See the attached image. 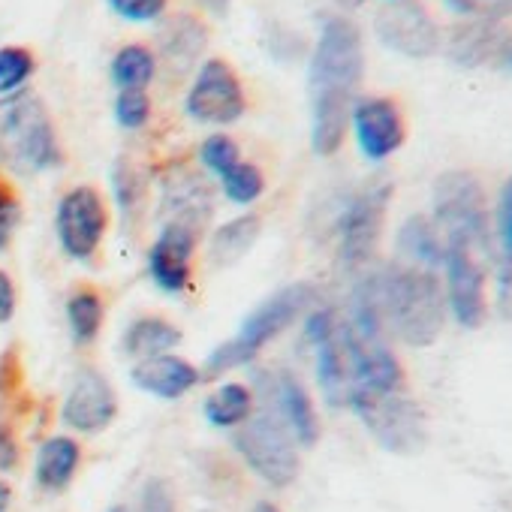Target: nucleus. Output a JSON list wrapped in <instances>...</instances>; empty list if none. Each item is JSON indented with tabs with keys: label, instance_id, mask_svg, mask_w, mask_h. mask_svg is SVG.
I'll return each mask as SVG.
<instances>
[{
	"label": "nucleus",
	"instance_id": "c03bdc74",
	"mask_svg": "<svg viewBox=\"0 0 512 512\" xmlns=\"http://www.w3.org/2000/svg\"><path fill=\"white\" fill-rule=\"evenodd\" d=\"M256 512H278V506H272V503H260V506H256Z\"/></svg>",
	"mask_w": 512,
	"mask_h": 512
},
{
	"label": "nucleus",
	"instance_id": "20e7f679",
	"mask_svg": "<svg viewBox=\"0 0 512 512\" xmlns=\"http://www.w3.org/2000/svg\"><path fill=\"white\" fill-rule=\"evenodd\" d=\"M64 160L46 103L19 91L0 97V163L16 175H40Z\"/></svg>",
	"mask_w": 512,
	"mask_h": 512
},
{
	"label": "nucleus",
	"instance_id": "37998d69",
	"mask_svg": "<svg viewBox=\"0 0 512 512\" xmlns=\"http://www.w3.org/2000/svg\"><path fill=\"white\" fill-rule=\"evenodd\" d=\"M500 64H503L506 70H512V46H509V52L503 55V61H500Z\"/></svg>",
	"mask_w": 512,
	"mask_h": 512
},
{
	"label": "nucleus",
	"instance_id": "dca6fc26",
	"mask_svg": "<svg viewBox=\"0 0 512 512\" xmlns=\"http://www.w3.org/2000/svg\"><path fill=\"white\" fill-rule=\"evenodd\" d=\"M193 250H196V232L178 223H166L157 241L148 247V256H145L148 275L163 293L178 296L187 290Z\"/></svg>",
	"mask_w": 512,
	"mask_h": 512
},
{
	"label": "nucleus",
	"instance_id": "473e14b6",
	"mask_svg": "<svg viewBox=\"0 0 512 512\" xmlns=\"http://www.w3.org/2000/svg\"><path fill=\"white\" fill-rule=\"evenodd\" d=\"M151 118V100L145 91H118L115 97V121L124 130H142Z\"/></svg>",
	"mask_w": 512,
	"mask_h": 512
},
{
	"label": "nucleus",
	"instance_id": "ea45409f",
	"mask_svg": "<svg viewBox=\"0 0 512 512\" xmlns=\"http://www.w3.org/2000/svg\"><path fill=\"white\" fill-rule=\"evenodd\" d=\"M16 284L7 272H0V323H10L16 317Z\"/></svg>",
	"mask_w": 512,
	"mask_h": 512
},
{
	"label": "nucleus",
	"instance_id": "1a4fd4ad",
	"mask_svg": "<svg viewBox=\"0 0 512 512\" xmlns=\"http://www.w3.org/2000/svg\"><path fill=\"white\" fill-rule=\"evenodd\" d=\"M443 293H446V308L449 317L461 329H479L488 320L491 302H488V269L485 260L458 244H446L443 253Z\"/></svg>",
	"mask_w": 512,
	"mask_h": 512
},
{
	"label": "nucleus",
	"instance_id": "6e6552de",
	"mask_svg": "<svg viewBox=\"0 0 512 512\" xmlns=\"http://www.w3.org/2000/svg\"><path fill=\"white\" fill-rule=\"evenodd\" d=\"M238 455L263 482L275 488H287L299 476V455L293 446V434L281 422L275 410H263L238 425L232 437Z\"/></svg>",
	"mask_w": 512,
	"mask_h": 512
},
{
	"label": "nucleus",
	"instance_id": "0eeeda50",
	"mask_svg": "<svg viewBox=\"0 0 512 512\" xmlns=\"http://www.w3.org/2000/svg\"><path fill=\"white\" fill-rule=\"evenodd\" d=\"M389 202V181H371L347 199L338 217V263L347 272H362L365 266H371L383 238Z\"/></svg>",
	"mask_w": 512,
	"mask_h": 512
},
{
	"label": "nucleus",
	"instance_id": "f704fd0d",
	"mask_svg": "<svg viewBox=\"0 0 512 512\" xmlns=\"http://www.w3.org/2000/svg\"><path fill=\"white\" fill-rule=\"evenodd\" d=\"M106 7L130 25H151L166 16L169 0H106Z\"/></svg>",
	"mask_w": 512,
	"mask_h": 512
},
{
	"label": "nucleus",
	"instance_id": "58836bf2",
	"mask_svg": "<svg viewBox=\"0 0 512 512\" xmlns=\"http://www.w3.org/2000/svg\"><path fill=\"white\" fill-rule=\"evenodd\" d=\"M494 281H497V308L503 317L512 320V269L497 266L494 269Z\"/></svg>",
	"mask_w": 512,
	"mask_h": 512
},
{
	"label": "nucleus",
	"instance_id": "79ce46f5",
	"mask_svg": "<svg viewBox=\"0 0 512 512\" xmlns=\"http://www.w3.org/2000/svg\"><path fill=\"white\" fill-rule=\"evenodd\" d=\"M335 4H338L341 10H347V13H353V10H359V7H365V0H335Z\"/></svg>",
	"mask_w": 512,
	"mask_h": 512
},
{
	"label": "nucleus",
	"instance_id": "7c9ffc66",
	"mask_svg": "<svg viewBox=\"0 0 512 512\" xmlns=\"http://www.w3.org/2000/svg\"><path fill=\"white\" fill-rule=\"evenodd\" d=\"M220 187H223V196L235 205H250L263 196L266 190V178L260 172V166H253V163H238L232 166L223 178H220Z\"/></svg>",
	"mask_w": 512,
	"mask_h": 512
},
{
	"label": "nucleus",
	"instance_id": "b1692460",
	"mask_svg": "<svg viewBox=\"0 0 512 512\" xmlns=\"http://www.w3.org/2000/svg\"><path fill=\"white\" fill-rule=\"evenodd\" d=\"M82 464V446L73 437H49L37 452V482L46 491H64Z\"/></svg>",
	"mask_w": 512,
	"mask_h": 512
},
{
	"label": "nucleus",
	"instance_id": "49530a36",
	"mask_svg": "<svg viewBox=\"0 0 512 512\" xmlns=\"http://www.w3.org/2000/svg\"><path fill=\"white\" fill-rule=\"evenodd\" d=\"M383 4H389V0H383Z\"/></svg>",
	"mask_w": 512,
	"mask_h": 512
},
{
	"label": "nucleus",
	"instance_id": "f8f14e48",
	"mask_svg": "<svg viewBox=\"0 0 512 512\" xmlns=\"http://www.w3.org/2000/svg\"><path fill=\"white\" fill-rule=\"evenodd\" d=\"M377 40L401 58H431L443 46V31L437 19L419 0H389L374 16Z\"/></svg>",
	"mask_w": 512,
	"mask_h": 512
},
{
	"label": "nucleus",
	"instance_id": "2f4dec72",
	"mask_svg": "<svg viewBox=\"0 0 512 512\" xmlns=\"http://www.w3.org/2000/svg\"><path fill=\"white\" fill-rule=\"evenodd\" d=\"M199 163H202L211 175L223 178L232 166L241 163V151H238V145H235L232 136H226V133H211V136L199 145Z\"/></svg>",
	"mask_w": 512,
	"mask_h": 512
},
{
	"label": "nucleus",
	"instance_id": "7ed1b4c3",
	"mask_svg": "<svg viewBox=\"0 0 512 512\" xmlns=\"http://www.w3.org/2000/svg\"><path fill=\"white\" fill-rule=\"evenodd\" d=\"M317 302H320V290L314 284H305V281L278 290L260 308L250 311V317L241 323L235 338L223 341L220 347H214L208 353L202 377L217 380L220 374L253 362L278 335H284L302 314L314 311Z\"/></svg>",
	"mask_w": 512,
	"mask_h": 512
},
{
	"label": "nucleus",
	"instance_id": "4c0bfd02",
	"mask_svg": "<svg viewBox=\"0 0 512 512\" xmlns=\"http://www.w3.org/2000/svg\"><path fill=\"white\" fill-rule=\"evenodd\" d=\"M19 458H22V452H19V443L13 437V431L7 425H0V470H4V473L16 470Z\"/></svg>",
	"mask_w": 512,
	"mask_h": 512
},
{
	"label": "nucleus",
	"instance_id": "72a5a7b5",
	"mask_svg": "<svg viewBox=\"0 0 512 512\" xmlns=\"http://www.w3.org/2000/svg\"><path fill=\"white\" fill-rule=\"evenodd\" d=\"M458 19L506 22L512 19V0H443Z\"/></svg>",
	"mask_w": 512,
	"mask_h": 512
},
{
	"label": "nucleus",
	"instance_id": "c85d7f7f",
	"mask_svg": "<svg viewBox=\"0 0 512 512\" xmlns=\"http://www.w3.org/2000/svg\"><path fill=\"white\" fill-rule=\"evenodd\" d=\"M491 232H494V266L512 269V175L500 184L497 202L491 208Z\"/></svg>",
	"mask_w": 512,
	"mask_h": 512
},
{
	"label": "nucleus",
	"instance_id": "a19ab883",
	"mask_svg": "<svg viewBox=\"0 0 512 512\" xmlns=\"http://www.w3.org/2000/svg\"><path fill=\"white\" fill-rule=\"evenodd\" d=\"M10 500H13V491H10V485L4 479H0V512H7Z\"/></svg>",
	"mask_w": 512,
	"mask_h": 512
},
{
	"label": "nucleus",
	"instance_id": "412c9836",
	"mask_svg": "<svg viewBox=\"0 0 512 512\" xmlns=\"http://www.w3.org/2000/svg\"><path fill=\"white\" fill-rule=\"evenodd\" d=\"M395 253L404 266H419V269H431V272H443V238L434 226L431 217L425 214H410L398 235H395Z\"/></svg>",
	"mask_w": 512,
	"mask_h": 512
},
{
	"label": "nucleus",
	"instance_id": "bb28decb",
	"mask_svg": "<svg viewBox=\"0 0 512 512\" xmlns=\"http://www.w3.org/2000/svg\"><path fill=\"white\" fill-rule=\"evenodd\" d=\"M202 413L214 428H238L253 416V395L244 383H223L205 398Z\"/></svg>",
	"mask_w": 512,
	"mask_h": 512
},
{
	"label": "nucleus",
	"instance_id": "9b49d317",
	"mask_svg": "<svg viewBox=\"0 0 512 512\" xmlns=\"http://www.w3.org/2000/svg\"><path fill=\"white\" fill-rule=\"evenodd\" d=\"M109 226V211L97 187L79 184L67 190L55 208V232L61 241V250L76 263L94 260L97 247L103 244Z\"/></svg>",
	"mask_w": 512,
	"mask_h": 512
},
{
	"label": "nucleus",
	"instance_id": "c756f323",
	"mask_svg": "<svg viewBox=\"0 0 512 512\" xmlns=\"http://www.w3.org/2000/svg\"><path fill=\"white\" fill-rule=\"evenodd\" d=\"M37 70V58L25 46H4L0 49V97L25 91Z\"/></svg>",
	"mask_w": 512,
	"mask_h": 512
},
{
	"label": "nucleus",
	"instance_id": "4be33fe9",
	"mask_svg": "<svg viewBox=\"0 0 512 512\" xmlns=\"http://www.w3.org/2000/svg\"><path fill=\"white\" fill-rule=\"evenodd\" d=\"M260 232H263L260 214H241V217L226 220L220 229H214V235L208 241V263L214 269L238 266L250 253V247L256 244V238H260Z\"/></svg>",
	"mask_w": 512,
	"mask_h": 512
},
{
	"label": "nucleus",
	"instance_id": "f03ea898",
	"mask_svg": "<svg viewBox=\"0 0 512 512\" xmlns=\"http://www.w3.org/2000/svg\"><path fill=\"white\" fill-rule=\"evenodd\" d=\"M386 329L407 347H431L449 323L440 272L392 263L380 272Z\"/></svg>",
	"mask_w": 512,
	"mask_h": 512
},
{
	"label": "nucleus",
	"instance_id": "a211bd4d",
	"mask_svg": "<svg viewBox=\"0 0 512 512\" xmlns=\"http://www.w3.org/2000/svg\"><path fill=\"white\" fill-rule=\"evenodd\" d=\"M272 401H275V413L281 416L293 440L302 446H314L320 437V419L308 389L290 371L272 374Z\"/></svg>",
	"mask_w": 512,
	"mask_h": 512
},
{
	"label": "nucleus",
	"instance_id": "a18cd8bd",
	"mask_svg": "<svg viewBox=\"0 0 512 512\" xmlns=\"http://www.w3.org/2000/svg\"><path fill=\"white\" fill-rule=\"evenodd\" d=\"M109 512H130V509H127V506H112Z\"/></svg>",
	"mask_w": 512,
	"mask_h": 512
},
{
	"label": "nucleus",
	"instance_id": "e433bc0d",
	"mask_svg": "<svg viewBox=\"0 0 512 512\" xmlns=\"http://www.w3.org/2000/svg\"><path fill=\"white\" fill-rule=\"evenodd\" d=\"M139 512H175L172 491L163 479H148L139 497Z\"/></svg>",
	"mask_w": 512,
	"mask_h": 512
},
{
	"label": "nucleus",
	"instance_id": "39448f33",
	"mask_svg": "<svg viewBox=\"0 0 512 512\" xmlns=\"http://www.w3.org/2000/svg\"><path fill=\"white\" fill-rule=\"evenodd\" d=\"M431 220L446 244L470 247L482 260L494 256L491 205L482 181L467 169H449L437 175L431 187Z\"/></svg>",
	"mask_w": 512,
	"mask_h": 512
},
{
	"label": "nucleus",
	"instance_id": "f257e3e1",
	"mask_svg": "<svg viewBox=\"0 0 512 512\" xmlns=\"http://www.w3.org/2000/svg\"><path fill=\"white\" fill-rule=\"evenodd\" d=\"M365 79L362 31L347 16H326L308 64L311 82V148L320 157L341 151L350 133V112Z\"/></svg>",
	"mask_w": 512,
	"mask_h": 512
},
{
	"label": "nucleus",
	"instance_id": "cd10ccee",
	"mask_svg": "<svg viewBox=\"0 0 512 512\" xmlns=\"http://www.w3.org/2000/svg\"><path fill=\"white\" fill-rule=\"evenodd\" d=\"M103 317H106V308H103V299L97 293L76 290L67 299V326H70V335L79 347L91 344L100 335Z\"/></svg>",
	"mask_w": 512,
	"mask_h": 512
},
{
	"label": "nucleus",
	"instance_id": "aec40b11",
	"mask_svg": "<svg viewBox=\"0 0 512 512\" xmlns=\"http://www.w3.org/2000/svg\"><path fill=\"white\" fill-rule=\"evenodd\" d=\"M205 46H208V28L190 13H178V16L166 19L160 34H157L160 58L175 73H187L199 61Z\"/></svg>",
	"mask_w": 512,
	"mask_h": 512
},
{
	"label": "nucleus",
	"instance_id": "a878e982",
	"mask_svg": "<svg viewBox=\"0 0 512 512\" xmlns=\"http://www.w3.org/2000/svg\"><path fill=\"white\" fill-rule=\"evenodd\" d=\"M109 76L118 91H145L157 76V55L142 43L121 46L109 64Z\"/></svg>",
	"mask_w": 512,
	"mask_h": 512
},
{
	"label": "nucleus",
	"instance_id": "9d476101",
	"mask_svg": "<svg viewBox=\"0 0 512 512\" xmlns=\"http://www.w3.org/2000/svg\"><path fill=\"white\" fill-rule=\"evenodd\" d=\"M184 112L190 115V121L208 124V127L235 124L247 112V97H244L241 79L229 61L208 58L196 70V76L187 88V97H184Z\"/></svg>",
	"mask_w": 512,
	"mask_h": 512
},
{
	"label": "nucleus",
	"instance_id": "5701e85b",
	"mask_svg": "<svg viewBox=\"0 0 512 512\" xmlns=\"http://www.w3.org/2000/svg\"><path fill=\"white\" fill-rule=\"evenodd\" d=\"M317 353V383L320 392L326 398L329 407H347L350 401V371H347V359L341 350V338H338V326L323 335L320 341L311 344Z\"/></svg>",
	"mask_w": 512,
	"mask_h": 512
},
{
	"label": "nucleus",
	"instance_id": "4468645a",
	"mask_svg": "<svg viewBox=\"0 0 512 512\" xmlns=\"http://www.w3.org/2000/svg\"><path fill=\"white\" fill-rule=\"evenodd\" d=\"M512 46V28L506 22L485 19H461L449 31H443V52L452 64L464 70H479L488 64H500Z\"/></svg>",
	"mask_w": 512,
	"mask_h": 512
},
{
	"label": "nucleus",
	"instance_id": "c9c22d12",
	"mask_svg": "<svg viewBox=\"0 0 512 512\" xmlns=\"http://www.w3.org/2000/svg\"><path fill=\"white\" fill-rule=\"evenodd\" d=\"M19 217H22V205L13 193V187L0 178V250H4L19 226Z\"/></svg>",
	"mask_w": 512,
	"mask_h": 512
},
{
	"label": "nucleus",
	"instance_id": "423d86ee",
	"mask_svg": "<svg viewBox=\"0 0 512 512\" xmlns=\"http://www.w3.org/2000/svg\"><path fill=\"white\" fill-rule=\"evenodd\" d=\"M347 407H353L359 422L368 428V434L386 452L410 455V452L422 449V443L428 437L425 413L407 395V389H401V392H356V395H350Z\"/></svg>",
	"mask_w": 512,
	"mask_h": 512
},
{
	"label": "nucleus",
	"instance_id": "2eb2a0df",
	"mask_svg": "<svg viewBox=\"0 0 512 512\" xmlns=\"http://www.w3.org/2000/svg\"><path fill=\"white\" fill-rule=\"evenodd\" d=\"M115 413H118V398L109 380L94 368H82L73 377V386L61 407L64 425L79 434H97L112 425Z\"/></svg>",
	"mask_w": 512,
	"mask_h": 512
},
{
	"label": "nucleus",
	"instance_id": "f3484780",
	"mask_svg": "<svg viewBox=\"0 0 512 512\" xmlns=\"http://www.w3.org/2000/svg\"><path fill=\"white\" fill-rule=\"evenodd\" d=\"M130 380L136 389L163 398V401H175L181 395H187L199 380L202 371H196L187 359L163 353V356H151V359H139L130 371Z\"/></svg>",
	"mask_w": 512,
	"mask_h": 512
},
{
	"label": "nucleus",
	"instance_id": "ddd939ff",
	"mask_svg": "<svg viewBox=\"0 0 512 512\" xmlns=\"http://www.w3.org/2000/svg\"><path fill=\"white\" fill-rule=\"evenodd\" d=\"M350 130L359 154L371 163H383L407 142V121L392 97H359L350 112Z\"/></svg>",
	"mask_w": 512,
	"mask_h": 512
},
{
	"label": "nucleus",
	"instance_id": "393cba45",
	"mask_svg": "<svg viewBox=\"0 0 512 512\" xmlns=\"http://www.w3.org/2000/svg\"><path fill=\"white\" fill-rule=\"evenodd\" d=\"M178 344H181V329L163 317H142L124 332V353L133 356L136 362L172 353Z\"/></svg>",
	"mask_w": 512,
	"mask_h": 512
},
{
	"label": "nucleus",
	"instance_id": "6ab92c4d",
	"mask_svg": "<svg viewBox=\"0 0 512 512\" xmlns=\"http://www.w3.org/2000/svg\"><path fill=\"white\" fill-rule=\"evenodd\" d=\"M163 214L166 223L187 226L199 235V226L211 217V190L202 175L181 172L163 187Z\"/></svg>",
	"mask_w": 512,
	"mask_h": 512
}]
</instances>
